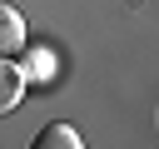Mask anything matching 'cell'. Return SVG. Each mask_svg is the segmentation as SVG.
I'll list each match as a JSON object with an SVG mask.
<instances>
[{
  "label": "cell",
  "instance_id": "6da1fadb",
  "mask_svg": "<svg viewBox=\"0 0 159 149\" xmlns=\"http://www.w3.org/2000/svg\"><path fill=\"white\" fill-rule=\"evenodd\" d=\"M25 50V20L15 5H0V60H15Z\"/></svg>",
  "mask_w": 159,
  "mask_h": 149
},
{
  "label": "cell",
  "instance_id": "7a4b0ae2",
  "mask_svg": "<svg viewBox=\"0 0 159 149\" xmlns=\"http://www.w3.org/2000/svg\"><path fill=\"white\" fill-rule=\"evenodd\" d=\"M25 74H20V65L15 60H0V114H10L20 99H25Z\"/></svg>",
  "mask_w": 159,
  "mask_h": 149
},
{
  "label": "cell",
  "instance_id": "3957f363",
  "mask_svg": "<svg viewBox=\"0 0 159 149\" xmlns=\"http://www.w3.org/2000/svg\"><path fill=\"white\" fill-rule=\"evenodd\" d=\"M84 139H80V129L75 124H45L40 134H35V149H80Z\"/></svg>",
  "mask_w": 159,
  "mask_h": 149
},
{
  "label": "cell",
  "instance_id": "277c9868",
  "mask_svg": "<svg viewBox=\"0 0 159 149\" xmlns=\"http://www.w3.org/2000/svg\"><path fill=\"white\" fill-rule=\"evenodd\" d=\"M20 60H25V65H20V74H25V79H50V74H55V50H45V45L25 50Z\"/></svg>",
  "mask_w": 159,
  "mask_h": 149
}]
</instances>
